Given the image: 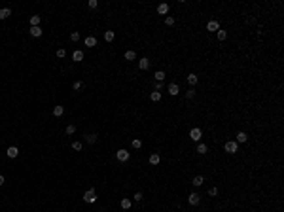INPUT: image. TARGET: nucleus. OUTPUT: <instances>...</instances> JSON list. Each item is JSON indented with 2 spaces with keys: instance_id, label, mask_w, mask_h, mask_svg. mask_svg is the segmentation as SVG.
Segmentation results:
<instances>
[{
  "instance_id": "obj_1",
  "label": "nucleus",
  "mask_w": 284,
  "mask_h": 212,
  "mask_svg": "<svg viewBox=\"0 0 284 212\" xmlns=\"http://www.w3.org/2000/svg\"><path fill=\"white\" fill-rule=\"evenodd\" d=\"M190 138H191V140H195V142H199L203 138V131L199 129V127H193V129L190 131Z\"/></svg>"
},
{
  "instance_id": "obj_2",
  "label": "nucleus",
  "mask_w": 284,
  "mask_h": 212,
  "mask_svg": "<svg viewBox=\"0 0 284 212\" xmlns=\"http://www.w3.org/2000/svg\"><path fill=\"white\" fill-rule=\"evenodd\" d=\"M223 150H226L227 154H237L239 144H237V142H233V140H227V142H226V146H223Z\"/></svg>"
},
{
  "instance_id": "obj_3",
  "label": "nucleus",
  "mask_w": 284,
  "mask_h": 212,
  "mask_svg": "<svg viewBox=\"0 0 284 212\" xmlns=\"http://www.w3.org/2000/svg\"><path fill=\"white\" fill-rule=\"evenodd\" d=\"M83 201H85V203H89V205H91V203H95V201H97V193H95V189H87L85 193H83Z\"/></svg>"
},
{
  "instance_id": "obj_4",
  "label": "nucleus",
  "mask_w": 284,
  "mask_h": 212,
  "mask_svg": "<svg viewBox=\"0 0 284 212\" xmlns=\"http://www.w3.org/2000/svg\"><path fill=\"white\" fill-rule=\"evenodd\" d=\"M187 203H190L191 206H197L199 203H201V197H199V193H190V195H187Z\"/></svg>"
},
{
  "instance_id": "obj_5",
  "label": "nucleus",
  "mask_w": 284,
  "mask_h": 212,
  "mask_svg": "<svg viewBox=\"0 0 284 212\" xmlns=\"http://www.w3.org/2000/svg\"><path fill=\"white\" fill-rule=\"evenodd\" d=\"M129 151H127V150H118V151H116V157H118V161H127V159H129Z\"/></svg>"
},
{
  "instance_id": "obj_6",
  "label": "nucleus",
  "mask_w": 284,
  "mask_h": 212,
  "mask_svg": "<svg viewBox=\"0 0 284 212\" xmlns=\"http://www.w3.org/2000/svg\"><path fill=\"white\" fill-rule=\"evenodd\" d=\"M206 30H210V32H218V30H220V23L214 21V19L209 21V23H206Z\"/></svg>"
},
{
  "instance_id": "obj_7",
  "label": "nucleus",
  "mask_w": 284,
  "mask_h": 212,
  "mask_svg": "<svg viewBox=\"0 0 284 212\" xmlns=\"http://www.w3.org/2000/svg\"><path fill=\"white\" fill-rule=\"evenodd\" d=\"M167 91H169V95H173V97H176V95L180 93V87H178V83H169V87H167Z\"/></svg>"
},
{
  "instance_id": "obj_8",
  "label": "nucleus",
  "mask_w": 284,
  "mask_h": 212,
  "mask_svg": "<svg viewBox=\"0 0 284 212\" xmlns=\"http://www.w3.org/2000/svg\"><path fill=\"white\" fill-rule=\"evenodd\" d=\"M169 10H171V6H169V4H165V2L157 6V13L159 15H165V17H167V13H169Z\"/></svg>"
},
{
  "instance_id": "obj_9",
  "label": "nucleus",
  "mask_w": 284,
  "mask_h": 212,
  "mask_svg": "<svg viewBox=\"0 0 284 212\" xmlns=\"http://www.w3.org/2000/svg\"><path fill=\"white\" fill-rule=\"evenodd\" d=\"M6 155H8V157H10V159H15V157H17V155H19V150H17V148H15V146H10V148H8V150H6Z\"/></svg>"
},
{
  "instance_id": "obj_10",
  "label": "nucleus",
  "mask_w": 284,
  "mask_h": 212,
  "mask_svg": "<svg viewBox=\"0 0 284 212\" xmlns=\"http://www.w3.org/2000/svg\"><path fill=\"white\" fill-rule=\"evenodd\" d=\"M138 68H140V70H148V68H150V59L142 57L140 61H138Z\"/></svg>"
},
{
  "instance_id": "obj_11",
  "label": "nucleus",
  "mask_w": 284,
  "mask_h": 212,
  "mask_svg": "<svg viewBox=\"0 0 284 212\" xmlns=\"http://www.w3.org/2000/svg\"><path fill=\"white\" fill-rule=\"evenodd\" d=\"M186 80H187V83H190L191 87H195V85H197V80H199V78H197V74H193V72H191V74H187Z\"/></svg>"
},
{
  "instance_id": "obj_12",
  "label": "nucleus",
  "mask_w": 284,
  "mask_h": 212,
  "mask_svg": "<svg viewBox=\"0 0 284 212\" xmlns=\"http://www.w3.org/2000/svg\"><path fill=\"white\" fill-rule=\"evenodd\" d=\"M42 27H30V36H34V38H40L42 36Z\"/></svg>"
},
{
  "instance_id": "obj_13",
  "label": "nucleus",
  "mask_w": 284,
  "mask_h": 212,
  "mask_svg": "<svg viewBox=\"0 0 284 212\" xmlns=\"http://www.w3.org/2000/svg\"><path fill=\"white\" fill-rule=\"evenodd\" d=\"M246 140H248V135H246L245 131H241V133H237V144H245Z\"/></svg>"
},
{
  "instance_id": "obj_14",
  "label": "nucleus",
  "mask_w": 284,
  "mask_h": 212,
  "mask_svg": "<svg viewBox=\"0 0 284 212\" xmlns=\"http://www.w3.org/2000/svg\"><path fill=\"white\" fill-rule=\"evenodd\" d=\"M72 61H76V63H80V61H83V51H80V49H76L74 53H72Z\"/></svg>"
},
{
  "instance_id": "obj_15",
  "label": "nucleus",
  "mask_w": 284,
  "mask_h": 212,
  "mask_svg": "<svg viewBox=\"0 0 284 212\" xmlns=\"http://www.w3.org/2000/svg\"><path fill=\"white\" fill-rule=\"evenodd\" d=\"M85 46L87 47H95V46H97V38H95V36H87V38H85Z\"/></svg>"
},
{
  "instance_id": "obj_16",
  "label": "nucleus",
  "mask_w": 284,
  "mask_h": 212,
  "mask_svg": "<svg viewBox=\"0 0 284 212\" xmlns=\"http://www.w3.org/2000/svg\"><path fill=\"white\" fill-rule=\"evenodd\" d=\"M40 21H42L40 15H30V27H40Z\"/></svg>"
},
{
  "instance_id": "obj_17",
  "label": "nucleus",
  "mask_w": 284,
  "mask_h": 212,
  "mask_svg": "<svg viewBox=\"0 0 284 212\" xmlns=\"http://www.w3.org/2000/svg\"><path fill=\"white\" fill-rule=\"evenodd\" d=\"M11 15V10L10 8H2V10H0V19H8Z\"/></svg>"
},
{
  "instance_id": "obj_18",
  "label": "nucleus",
  "mask_w": 284,
  "mask_h": 212,
  "mask_svg": "<svg viewBox=\"0 0 284 212\" xmlns=\"http://www.w3.org/2000/svg\"><path fill=\"white\" fill-rule=\"evenodd\" d=\"M206 151H209V146H206V144H197V154L199 155H205Z\"/></svg>"
},
{
  "instance_id": "obj_19",
  "label": "nucleus",
  "mask_w": 284,
  "mask_h": 212,
  "mask_svg": "<svg viewBox=\"0 0 284 212\" xmlns=\"http://www.w3.org/2000/svg\"><path fill=\"white\" fill-rule=\"evenodd\" d=\"M159 161H161L159 154H152L150 155V165H159Z\"/></svg>"
},
{
  "instance_id": "obj_20",
  "label": "nucleus",
  "mask_w": 284,
  "mask_h": 212,
  "mask_svg": "<svg viewBox=\"0 0 284 212\" xmlns=\"http://www.w3.org/2000/svg\"><path fill=\"white\" fill-rule=\"evenodd\" d=\"M150 99H152V102H159L161 101V93H159V91H152Z\"/></svg>"
},
{
  "instance_id": "obj_21",
  "label": "nucleus",
  "mask_w": 284,
  "mask_h": 212,
  "mask_svg": "<svg viewBox=\"0 0 284 212\" xmlns=\"http://www.w3.org/2000/svg\"><path fill=\"white\" fill-rule=\"evenodd\" d=\"M165 72H163V70H157V72H155V74H154V78H155V82H163V80H165Z\"/></svg>"
},
{
  "instance_id": "obj_22",
  "label": "nucleus",
  "mask_w": 284,
  "mask_h": 212,
  "mask_svg": "<svg viewBox=\"0 0 284 212\" xmlns=\"http://www.w3.org/2000/svg\"><path fill=\"white\" fill-rule=\"evenodd\" d=\"M121 208H123V210H129V208H131V199H127V197L121 199Z\"/></svg>"
},
{
  "instance_id": "obj_23",
  "label": "nucleus",
  "mask_w": 284,
  "mask_h": 212,
  "mask_svg": "<svg viewBox=\"0 0 284 212\" xmlns=\"http://www.w3.org/2000/svg\"><path fill=\"white\" fill-rule=\"evenodd\" d=\"M203 182H205V178L203 176H195L193 180H191V184H193L195 187H199V186H203Z\"/></svg>"
},
{
  "instance_id": "obj_24",
  "label": "nucleus",
  "mask_w": 284,
  "mask_h": 212,
  "mask_svg": "<svg viewBox=\"0 0 284 212\" xmlns=\"http://www.w3.org/2000/svg\"><path fill=\"white\" fill-rule=\"evenodd\" d=\"M123 57H125V61H135V59H137V53H135V51H125Z\"/></svg>"
},
{
  "instance_id": "obj_25",
  "label": "nucleus",
  "mask_w": 284,
  "mask_h": 212,
  "mask_svg": "<svg viewBox=\"0 0 284 212\" xmlns=\"http://www.w3.org/2000/svg\"><path fill=\"white\" fill-rule=\"evenodd\" d=\"M114 38H116L114 30H104V40H106V42H112Z\"/></svg>"
},
{
  "instance_id": "obj_26",
  "label": "nucleus",
  "mask_w": 284,
  "mask_h": 212,
  "mask_svg": "<svg viewBox=\"0 0 284 212\" xmlns=\"http://www.w3.org/2000/svg\"><path fill=\"white\" fill-rule=\"evenodd\" d=\"M63 114H65V106H55L53 108V116L59 118V116H63Z\"/></svg>"
},
{
  "instance_id": "obj_27",
  "label": "nucleus",
  "mask_w": 284,
  "mask_h": 212,
  "mask_svg": "<svg viewBox=\"0 0 284 212\" xmlns=\"http://www.w3.org/2000/svg\"><path fill=\"white\" fill-rule=\"evenodd\" d=\"M216 36H218V40H220V42H223V40L227 38V30H222V29H220L218 32H216Z\"/></svg>"
},
{
  "instance_id": "obj_28",
  "label": "nucleus",
  "mask_w": 284,
  "mask_h": 212,
  "mask_svg": "<svg viewBox=\"0 0 284 212\" xmlns=\"http://www.w3.org/2000/svg\"><path fill=\"white\" fill-rule=\"evenodd\" d=\"M85 142L87 144H95L97 142V135H85Z\"/></svg>"
},
{
  "instance_id": "obj_29",
  "label": "nucleus",
  "mask_w": 284,
  "mask_h": 212,
  "mask_svg": "<svg viewBox=\"0 0 284 212\" xmlns=\"http://www.w3.org/2000/svg\"><path fill=\"white\" fill-rule=\"evenodd\" d=\"M165 25L167 27H173L174 25V17H173V15H167V17H165Z\"/></svg>"
},
{
  "instance_id": "obj_30",
  "label": "nucleus",
  "mask_w": 284,
  "mask_h": 212,
  "mask_svg": "<svg viewBox=\"0 0 284 212\" xmlns=\"http://www.w3.org/2000/svg\"><path fill=\"white\" fill-rule=\"evenodd\" d=\"M82 148H83V144H82V142H78V140H74V142H72V150L80 151V150H82Z\"/></svg>"
},
{
  "instance_id": "obj_31",
  "label": "nucleus",
  "mask_w": 284,
  "mask_h": 212,
  "mask_svg": "<svg viewBox=\"0 0 284 212\" xmlns=\"http://www.w3.org/2000/svg\"><path fill=\"white\" fill-rule=\"evenodd\" d=\"M131 144H133V148H135V150H138V148H142V140H140V138H135V140L131 142Z\"/></svg>"
},
{
  "instance_id": "obj_32",
  "label": "nucleus",
  "mask_w": 284,
  "mask_h": 212,
  "mask_svg": "<svg viewBox=\"0 0 284 212\" xmlns=\"http://www.w3.org/2000/svg\"><path fill=\"white\" fill-rule=\"evenodd\" d=\"M193 97H195V89L191 87V89H187V91H186V99H190V101H191Z\"/></svg>"
},
{
  "instance_id": "obj_33",
  "label": "nucleus",
  "mask_w": 284,
  "mask_h": 212,
  "mask_svg": "<svg viewBox=\"0 0 284 212\" xmlns=\"http://www.w3.org/2000/svg\"><path fill=\"white\" fill-rule=\"evenodd\" d=\"M163 82H155V87H154V91H159V93H161V89H163Z\"/></svg>"
},
{
  "instance_id": "obj_34",
  "label": "nucleus",
  "mask_w": 284,
  "mask_h": 212,
  "mask_svg": "<svg viewBox=\"0 0 284 212\" xmlns=\"http://www.w3.org/2000/svg\"><path fill=\"white\" fill-rule=\"evenodd\" d=\"M87 6H89L91 10H95V8L99 6V2H97V0H89V2H87Z\"/></svg>"
},
{
  "instance_id": "obj_35",
  "label": "nucleus",
  "mask_w": 284,
  "mask_h": 212,
  "mask_svg": "<svg viewBox=\"0 0 284 212\" xmlns=\"http://www.w3.org/2000/svg\"><path fill=\"white\" fill-rule=\"evenodd\" d=\"M209 195H210V197H216V195H218V187H210V189H209Z\"/></svg>"
},
{
  "instance_id": "obj_36",
  "label": "nucleus",
  "mask_w": 284,
  "mask_h": 212,
  "mask_svg": "<svg viewBox=\"0 0 284 212\" xmlns=\"http://www.w3.org/2000/svg\"><path fill=\"white\" fill-rule=\"evenodd\" d=\"M76 133V127L74 125H68V127H66V135H74Z\"/></svg>"
},
{
  "instance_id": "obj_37",
  "label": "nucleus",
  "mask_w": 284,
  "mask_h": 212,
  "mask_svg": "<svg viewBox=\"0 0 284 212\" xmlns=\"http://www.w3.org/2000/svg\"><path fill=\"white\" fill-rule=\"evenodd\" d=\"M70 40H72V42H78V40H80V32H72L70 34Z\"/></svg>"
},
{
  "instance_id": "obj_38",
  "label": "nucleus",
  "mask_w": 284,
  "mask_h": 212,
  "mask_svg": "<svg viewBox=\"0 0 284 212\" xmlns=\"http://www.w3.org/2000/svg\"><path fill=\"white\" fill-rule=\"evenodd\" d=\"M72 89H74V91L82 89V82H74V83H72Z\"/></svg>"
},
{
  "instance_id": "obj_39",
  "label": "nucleus",
  "mask_w": 284,
  "mask_h": 212,
  "mask_svg": "<svg viewBox=\"0 0 284 212\" xmlns=\"http://www.w3.org/2000/svg\"><path fill=\"white\" fill-rule=\"evenodd\" d=\"M142 197H144V195H142V191H137V193H135V201H142Z\"/></svg>"
},
{
  "instance_id": "obj_40",
  "label": "nucleus",
  "mask_w": 284,
  "mask_h": 212,
  "mask_svg": "<svg viewBox=\"0 0 284 212\" xmlns=\"http://www.w3.org/2000/svg\"><path fill=\"white\" fill-rule=\"evenodd\" d=\"M65 55H66V51L63 49V47H61V49H57V57H59V59H63Z\"/></svg>"
},
{
  "instance_id": "obj_41",
  "label": "nucleus",
  "mask_w": 284,
  "mask_h": 212,
  "mask_svg": "<svg viewBox=\"0 0 284 212\" xmlns=\"http://www.w3.org/2000/svg\"><path fill=\"white\" fill-rule=\"evenodd\" d=\"M4 182H6V180H4V176L0 174V186H4Z\"/></svg>"
},
{
  "instance_id": "obj_42",
  "label": "nucleus",
  "mask_w": 284,
  "mask_h": 212,
  "mask_svg": "<svg viewBox=\"0 0 284 212\" xmlns=\"http://www.w3.org/2000/svg\"><path fill=\"white\" fill-rule=\"evenodd\" d=\"M61 212H65V210H61Z\"/></svg>"
}]
</instances>
